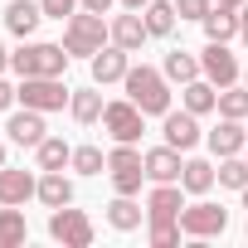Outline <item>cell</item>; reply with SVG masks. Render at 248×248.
Segmentation results:
<instances>
[{
  "mask_svg": "<svg viewBox=\"0 0 248 248\" xmlns=\"http://www.w3.org/2000/svg\"><path fill=\"white\" fill-rule=\"evenodd\" d=\"M122 88H127V97L146 112V117H166L170 112V78L161 68H127V78H122Z\"/></svg>",
  "mask_w": 248,
  "mask_h": 248,
  "instance_id": "cell-1",
  "label": "cell"
},
{
  "mask_svg": "<svg viewBox=\"0 0 248 248\" xmlns=\"http://www.w3.org/2000/svg\"><path fill=\"white\" fill-rule=\"evenodd\" d=\"M102 44H112V25L102 20V15H93V10H73L68 15V25H63V49L73 54V59H93Z\"/></svg>",
  "mask_w": 248,
  "mask_h": 248,
  "instance_id": "cell-2",
  "label": "cell"
},
{
  "mask_svg": "<svg viewBox=\"0 0 248 248\" xmlns=\"http://www.w3.org/2000/svg\"><path fill=\"white\" fill-rule=\"evenodd\" d=\"M68 49L63 44H44V39H30L20 54H10V68L20 78H63L68 73Z\"/></svg>",
  "mask_w": 248,
  "mask_h": 248,
  "instance_id": "cell-3",
  "label": "cell"
},
{
  "mask_svg": "<svg viewBox=\"0 0 248 248\" xmlns=\"http://www.w3.org/2000/svg\"><path fill=\"white\" fill-rule=\"evenodd\" d=\"M107 175H112V190L117 195H141V180H146V151L117 141L107 151Z\"/></svg>",
  "mask_w": 248,
  "mask_h": 248,
  "instance_id": "cell-4",
  "label": "cell"
},
{
  "mask_svg": "<svg viewBox=\"0 0 248 248\" xmlns=\"http://www.w3.org/2000/svg\"><path fill=\"white\" fill-rule=\"evenodd\" d=\"M15 97H20V107H34V112H63L73 88L63 78H20Z\"/></svg>",
  "mask_w": 248,
  "mask_h": 248,
  "instance_id": "cell-5",
  "label": "cell"
},
{
  "mask_svg": "<svg viewBox=\"0 0 248 248\" xmlns=\"http://www.w3.org/2000/svg\"><path fill=\"white\" fill-rule=\"evenodd\" d=\"M102 127H107V137H112V141L137 146V141H141V132H146V112H141L132 97H117V102H107V107H102Z\"/></svg>",
  "mask_w": 248,
  "mask_h": 248,
  "instance_id": "cell-6",
  "label": "cell"
},
{
  "mask_svg": "<svg viewBox=\"0 0 248 248\" xmlns=\"http://www.w3.org/2000/svg\"><path fill=\"white\" fill-rule=\"evenodd\" d=\"M49 238L63 243V248H88V243H93V219H88L83 209H73V204L49 209Z\"/></svg>",
  "mask_w": 248,
  "mask_h": 248,
  "instance_id": "cell-7",
  "label": "cell"
},
{
  "mask_svg": "<svg viewBox=\"0 0 248 248\" xmlns=\"http://www.w3.org/2000/svg\"><path fill=\"white\" fill-rule=\"evenodd\" d=\"M180 229H185L190 238H214V233L229 229V209L214 204V200H195V204L180 209Z\"/></svg>",
  "mask_w": 248,
  "mask_h": 248,
  "instance_id": "cell-8",
  "label": "cell"
},
{
  "mask_svg": "<svg viewBox=\"0 0 248 248\" xmlns=\"http://www.w3.org/2000/svg\"><path fill=\"white\" fill-rule=\"evenodd\" d=\"M200 73L214 83V88H229V83H238L243 78V63L229 54V44H204V54H200Z\"/></svg>",
  "mask_w": 248,
  "mask_h": 248,
  "instance_id": "cell-9",
  "label": "cell"
},
{
  "mask_svg": "<svg viewBox=\"0 0 248 248\" xmlns=\"http://www.w3.org/2000/svg\"><path fill=\"white\" fill-rule=\"evenodd\" d=\"M161 137H166V146H175V151H195L200 146V117L190 112V107H180V112H166L161 117Z\"/></svg>",
  "mask_w": 248,
  "mask_h": 248,
  "instance_id": "cell-10",
  "label": "cell"
},
{
  "mask_svg": "<svg viewBox=\"0 0 248 248\" xmlns=\"http://www.w3.org/2000/svg\"><path fill=\"white\" fill-rule=\"evenodd\" d=\"M127 68H132V54L122 49V44H102V49L88 59V73H93V83H97V88L122 83V78H127Z\"/></svg>",
  "mask_w": 248,
  "mask_h": 248,
  "instance_id": "cell-11",
  "label": "cell"
},
{
  "mask_svg": "<svg viewBox=\"0 0 248 248\" xmlns=\"http://www.w3.org/2000/svg\"><path fill=\"white\" fill-rule=\"evenodd\" d=\"M44 117H49V112H34V107H20V112H10V122H5V137H10L15 146H30V151H34V146L49 137Z\"/></svg>",
  "mask_w": 248,
  "mask_h": 248,
  "instance_id": "cell-12",
  "label": "cell"
},
{
  "mask_svg": "<svg viewBox=\"0 0 248 248\" xmlns=\"http://www.w3.org/2000/svg\"><path fill=\"white\" fill-rule=\"evenodd\" d=\"M204 141H209L214 156H243V146H248V127H243L238 117H219V127H214Z\"/></svg>",
  "mask_w": 248,
  "mask_h": 248,
  "instance_id": "cell-13",
  "label": "cell"
},
{
  "mask_svg": "<svg viewBox=\"0 0 248 248\" xmlns=\"http://www.w3.org/2000/svg\"><path fill=\"white\" fill-rule=\"evenodd\" d=\"M39 195V175L15 170V166H0V204H25Z\"/></svg>",
  "mask_w": 248,
  "mask_h": 248,
  "instance_id": "cell-14",
  "label": "cell"
},
{
  "mask_svg": "<svg viewBox=\"0 0 248 248\" xmlns=\"http://www.w3.org/2000/svg\"><path fill=\"white\" fill-rule=\"evenodd\" d=\"M180 170H185V161H180L175 146H151L146 151V180L151 185H170V180H180Z\"/></svg>",
  "mask_w": 248,
  "mask_h": 248,
  "instance_id": "cell-15",
  "label": "cell"
},
{
  "mask_svg": "<svg viewBox=\"0 0 248 248\" xmlns=\"http://www.w3.org/2000/svg\"><path fill=\"white\" fill-rule=\"evenodd\" d=\"M180 209H185L180 180H170V185H151V195H146V219H180Z\"/></svg>",
  "mask_w": 248,
  "mask_h": 248,
  "instance_id": "cell-16",
  "label": "cell"
},
{
  "mask_svg": "<svg viewBox=\"0 0 248 248\" xmlns=\"http://www.w3.org/2000/svg\"><path fill=\"white\" fill-rule=\"evenodd\" d=\"M146 39H151V30H146L141 10H127V15H117V20H112V44H122L127 54H137Z\"/></svg>",
  "mask_w": 248,
  "mask_h": 248,
  "instance_id": "cell-17",
  "label": "cell"
},
{
  "mask_svg": "<svg viewBox=\"0 0 248 248\" xmlns=\"http://www.w3.org/2000/svg\"><path fill=\"white\" fill-rule=\"evenodd\" d=\"M39 20H44V5H34V0H10L5 5V30L15 39H30L39 30Z\"/></svg>",
  "mask_w": 248,
  "mask_h": 248,
  "instance_id": "cell-18",
  "label": "cell"
},
{
  "mask_svg": "<svg viewBox=\"0 0 248 248\" xmlns=\"http://www.w3.org/2000/svg\"><path fill=\"white\" fill-rule=\"evenodd\" d=\"M180 107H190L195 117H204V112H219V88H214V83L200 73L195 83H185V88H180Z\"/></svg>",
  "mask_w": 248,
  "mask_h": 248,
  "instance_id": "cell-19",
  "label": "cell"
},
{
  "mask_svg": "<svg viewBox=\"0 0 248 248\" xmlns=\"http://www.w3.org/2000/svg\"><path fill=\"white\" fill-rule=\"evenodd\" d=\"M44 209H63V204H73V180L63 175V170H44L39 175V195H34Z\"/></svg>",
  "mask_w": 248,
  "mask_h": 248,
  "instance_id": "cell-20",
  "label": "cell"
},
{
  "mask_svg": "<svg viewBox=\"0 0 248 248\" xmlns=\"http://www.w3.org/2000/svg\"><path fill=\"white\" fill-rule=\"evenodd\" d=\"M200 25H204V39H214V44L238 39V10H233V5H214Z\"/></svg>",
  "mask_w": 248,
  "mask_h": 248,
  "instance_id": "cell-21",
  "label": "cell"
},
{
  "mask_svg": "<svg viewBox=\"0 0 248 248\" xmlns=\"http://www.w3.org/2000/svg\"><path fill=\"white\" fill-rule=\"evenodd\" d=\"M102 93H97V83L93 88H73V97H68V112H73V122H83V127H93V122H102Z\"/></svg>",
  "mask_w": 248,
  "mask_h": 248,
  "instance_id": "cell-22",
  "label": "cell"
},
{
  "mask_svg": "<svg viewBox=\"0 0 248 248\" xmlns=\"http://www.w3.org/2000/svg\"><path fill=\"white\" fill-rule=\"evenodd\" d=\"M141 219H146V209H141L132 195H117V200L107 204V224H112L117 233H132V229H141Z\"/></svg>",
  "mask_w": 248,
  "mask_h": 248,
  "instance_id": "cell-23",
  "label": "cell"
},
{
  "mask_svg": "<svg viewBox=\"0 0 248 248\" xmlns=\"http://www.w3.org/2000/svg\"><path fill=\"white\" fill-rule=\"evenodd\" d=\"M34 166H39V170H63V166H73V146H68L63 137H44V141L34 146Z\"/></svg>",
  "mask_w": 248,
  "mask_h": 248,
  "instance_id": "cell-24",
  "label": "cell"
},
{
  "mask_svg": "<svg viewBox=\"0 0 248 248\" xmlns=\"http://www.w3.org/2000/svg\"><path fill=\"white\" fill-rule=\"evenodd\" d=\"M214 180H219V170H214L209 161H200V156L185 161V170H180V190H185V195H209Z\"/></svg>",
  "mask_w": 248,
  "mask_h": 248,
  "instance_id": "cell-25",
  "label": "cell"
},
{
  "mask_svg": "<svg viewBox=\"0 0 248 248\" xmlns=\"http://www.w3.org/2000/svg\"><path fill=\"white\" fill-rule=\"evenodd\" d=\"M141 20H146V30H151V39H166V34L175 30V20H180V10H175V0H151V5L141 10Z\"/></svg>",
  "mask_w": 248,
  "mask_h": 248,
  "instance_id": "cell-26",
  "label": "cell"
},
{
  "mask_svg": "<svg viewBox=\"0 0 248 248\" xmlns=\"http://www.w3.org/2000/svg\"><path fill=\"white\" fill-rule=\"evenodd\" d=\"M30 238V224L20 214V204H0V248H20Z\"/></svg>",
  "mask_w": 248,
  "mask_h": 248,
  "instance_id": "cell-27",
  "label": "cell"
},
{
  "mask_svg": "<svg viewBox=\"0 0 248 248\" xmlns=\"http://www.w3.org/2000/svg\"><path fill=\"white\" fill-rule=\"evenodd\" d=\"M161 73H166L170 83H180V88H185V83H195V78H200V59H195V54H185V49H170V54H166V63H161Z\"/></svg>",
  "mask_w": 248,
  "mask_h": 248,
  "instance_id": "cell-28",
  "label": "cell"
},
{
  "mask_svg": "<svg viewBox=\"0 0 248 248\" xmlns=\"http://www.w3.org/2000/svg\"><path fill=\"white\" fill-rule=\"evenodd\" d=\"M219 117H238V122H248V83H229V88H219Z\"/></svg>",
  "mask_w": 248,
  "mask_h": 248,
  "instance_id": "cell-29",
  "label": "cell"
},
{
  "mask_svg": "<svg viewBox=\"0 0 248 248\" xmlns=\"http://www.w3.org/2000/svg\"><path fill=\"white\" fill-rule=\"evenodd\" d=\"M219 185L224 190H248V161L243 156H219Z\"/></svg>",
  "mask_w": 248,
  "mask_h": 248,
  "instance_id": "cell-30",
  "label": "cell"
},
{
  "mask_svg": "<svg viewBox=\"0 0 248 248\" xmlns=\"http://www.w3.org/2000/svg\"><path fill=\"white\" fill-rule=\"evenodd\" d=\"M180 219H146V238H151V248H175L180 243Z\"/></svg>",
  "mask_w": 248,
  "mask_h": 248,
  "instance_id": "cell-31",
  "label": "cell"
},
{
  "mask_svg": "<svg viewBox=\"0 0 248 248\" xmlns=\"http://www.w3.org/2000/svg\"><path fill=\"white\" fill-rule=\"evenodd\" d=\"M73 170H78V175H102V170H107L102 146H73Z\"/></svg>",
  "mask_w": 248,
  "mask_h": 248,
  "instance_id": "cell-32",
  "label": "cell"
},
{
  "mask_svg": "<svg viewBox=\"0 0 248 248\" xmlns=\"http://www.w3.org/2000/svg\"><path fill=\"white\" fill-rule=\"evenodd\" d=\"M175 10H180V20H204L214 10V0H175Z\"/></svg>",
  "mask_w": 248,
  "mask_h": 248,
  "instance_id": "cell-33",
  "label": "cell"
},
{
  "mask_svg": "<svg viewBox=\"0 0 248 248\" xmlns=\"http://www.w3.org/2000/svg\"><path fill=\"white\" fill-rule=\"evenodd\" d=\"M39 5H44V20H68L78 10V0H39Z\"/></svg>",
  "mask_w": 248,
  "mask_h": 248,
  "instance_id": "cell-34",
  "label": "cell"
},
{
  "mask_svg": "<svg viewBox=\"0 0 248 248\" xmlns=\"http://www.w3.org/2000/svg\"><path fill=\"white\" fill-rule=\"evenodd\" d=\"M15 102H20V97H15V88L0 78V112H5V107H15Z\"/></svg>",
  "mask_w": 248,
  "mask_h": 248,
  "instance_id": "cell-35",
  "label": "cell"
},
{
  "mask_svg": "<svg viewBox=\"0 0 248 248\" xmlns=\"http://www.w3.org/2000/svg\"><path fill=\"white\" fill-rule=\"evenodd\" d=\"M78 5L93 10V15H107V10H112V0H78Z\"/></svg>",
  "mask_w": 248,
  "mask_h": 248,
  "instance_id": "cell-36",
  "label": "cell"
},
{
  "mask_svg": "<svg viewBox=\"0 0 248 248\" xmlns=\"http://www.w3.org/2000/svg\"><path fill=\"white\" fill-rule=\"evenodd\" d=\"M238 39H243V49H248V5L238 10Z\"/></svg>",
  "mask_w": 248,
  "mask_h": 248,
  "instance_id": "cell-37",
  "label": "cell"
},
{
  "mask_svg": "<svg viewBox=\"0 0 248 248\" xmlns=\"http://www.w3.org/2000/svg\"><path fill=\"white\" fill-rule=\"evenodd\" d=\"M122 5H127V10H146V5H151V0H122Z\"/></svg>",
  "mask_w": 248,
  "mask_h": 248,
  "instance_id": "cell-38",
  "label": "cell"
},
{
  "mask_svg": "<svg viewBox=\"0 0 248 248\" xmlns=\"http://www.w3.org/2000/svg\"><path fill=\"white\" fill-rule=\"evenodd\" d=\"M214 5H233V10H243V5H248V0H214Z\"/></svg>",
  "mask_w": 248,
  "mask_h": 248,
  "instance_id": "cell-39",
  "label": "cell"
},
{
  "mask_svg": "<svg viewBox=\"0 0 248 248\" xmlns=\"http://www.w3.org/2000/svg\"><path fill=\"white\" fill-rule=\"evenodd\" d=\"M10 68V54H5V44H0V73H5Z\"/></svg>",
  "mask_w": 248,
  "mask_h": 248,
  "instance_id": "cell-40",
  "label": "cell"
},
{
  "mask_svg": "<svg viewBox=\"0 0 248 248\" xmlns=\"http://www.w3.org/2000/svg\"><path fill=\"white\" fill-rule=\"evenodd\" d=\"M0 166H5V141H0Z\"/></svg>",
  "mask_w": 248,
  "mask_h": 248,
  "instance_id": "cell-41",
  "label": "cell"
},
{
  "mask_svg": "<svg viewBox=\"0 0 248 248\" xmlns=\"http://www.w3.org/2000/svg\"><path fill=\"white\" fill-rule=\"evenodd\" d=\"M238 83H248V68H243V78H238Z\"/></svg>",
  "mask_w": 248,
  "mask_h": 248,
  "instance_id": "cell-42",
  "label": "cell"
},
{
  "mask_svg": "<svg viewBox=\"0 0 248 248\" xmlns=\"http://www.w3.org/2000/svg\"><path fill=\"white\" fill-rule=\"evenodd\" d=\"M243 209H248V190H243Z\"/></svg>",
  "mask_w": 248,
  "mask_h": 248,
  "instance_id": "cell-43",
  "label": "cell"
},
{
  "mask_svg": "<svg viewBox=\"0 0 248 248\" xmlns=\"http://www.w3.org/2000/svg\"><path fill=\"white\" fill-rule=\"evenodd\" d=\"M243 161H248V146H243Z\"/></svg>",
  "mask_w": 248,
  "mask_h": 248,
  "instance_id": "cell-44",
  "label": "cell"
}]
</instances>
